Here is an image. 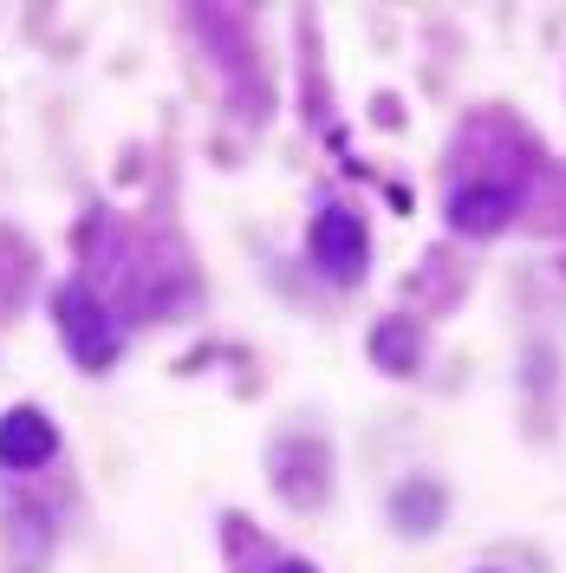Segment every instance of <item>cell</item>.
Masks as SVG:
<instances>
[{
  "mask_svg": "<svg viewBox=\"0 0 566 573\" xmlns=\"http://www.w3.org/2000/svg\"><path fill=\"white\" fill-rule=\"evenodd\" d=\"M391 515H398L404 534H429L436 515H443V489H436V483H404V489L391 496Z\"/></svg>",
  "mask_w": 566,
  "mask_h": 573,
  "instance_id": "52a82bcc",
  "label": "cell"
},
{
  "mask_svg": "<svg viewBox=\"0 0 566 573\" xmlns=\"http://www.w3.org/2000/svg\"><path fill=\"white\" fill-rule=\"evenodd\" d=\"M268 476H274L281 501H293V508H326V496H333V456H326L319 436H286Z\"/></svg>",
  "mask_w": 566,
  "mask_h": 573,
  "instance_id": "3957f363",
  "label": "cell"
},
{
  "mask_svg": "<svg viewBox=\"0 0 566 573\" xmlns=\"http://www.w3.org/2000/svg\"><path fill=\"white\" fill-rule=\"evenodd\" d=\"M306 248H313V268H319L326 281H339V286L364 281V268H371V235H364V215H352L346 203H333V209L313 215Z\"/></svg>",
  "mask_w": 566,
  "mask_h": 573,
  "instance_id": "7a4b0ae2",
  "label": "cell"
},
{
  "mask_svg": "<svg viewBox=\"0 0 566 573\" xmlns=\"http://www.w3.org/2000/svg\"><path fill=\"white\" fill-rule=\"evenodd\" d=\"M521 203H527V196L496 190V183H449V203H443V215H449V228H456V235L489 241V235H501V228L521 215Z\"/></svg>",
  "mask_w": 566,
  "mask_h": 573,
  "instance_id": "277c9868",
  "label": "cell"
},
{
  "mask_svg": "<svg viewBox=\"0 0 566 573\" xmlns=\"http://www.w3.org/2000/svg\"><path fill=\"white\" fill-rule=\"evenodd\" d=\"M371 365L391 371V378H411V371L424 365V326H417L411 313L378 320V326H371Z\"/></svg>",
  "mask_w": 566,
  "mask_h": 573,
  "instance_id": "8992f818",
  "label": "cell"
},
{
  "mask_svg": "<svg viewBox=\"0 0 566 573\" xmlns=\"http://www.w3.org/2000/svg\"><path fill=\"white\" fill-rule=\"evenodd\" d=\"M274 573H319V567H313V561H281Z\"/></svg>",
  "mask_w": 566,
  "mask_h": 573,
  "instance_id": "9c48e42d",
  "label": "cell"
},
{
  "mask_svg": "<svg viewBox=\"0 0 566 573\" xmlns=\"http://www.w3.org/2000/svg\"><path fill=\"white\" fill-rule=\"evenodd\" d=\"M59 333H66L72 358L85 365V371H111L118 353H124V339H118V320H111V306L91 293L85 281H66L59 286Z\"/></svg>",
  "mask_w": 566,
  "mask_h": 573,
  "instance_id": "6da1fadb",
  "label": "cell"
},
{
  "mask_svg": "<svg viewBox=\"0 0 566 573\" xmlns=\"http://www.w3.org/2000/svg\"><path fill=\"white\" fill-rule=\"evenodd\" d=\"M53 456H59V430H53L46 411L20 404V411L0 418V463H7V469H40V463H53Z\"/></svg>",
  "mask_w": 566,
  "mask_h": 573,
  "instance_id": "5b68a950",
  "label": "cell"
},
{
  "mask_svg": "<svg viewBox=\"0 0 566 573\" xmlns=\"http://www.w3.org/2000/svg\"><path fill=\"white\" fill-rule=\"evenodd\" d=\"M541 228H554V235H566V163L554 170V183H547V209L534 215Z\"/></svg>",
  "mask_w": 566,
  "mask_h": 573,
  "instance_id": "ba28073f",
  "label": "cell"
}]
</instances>
